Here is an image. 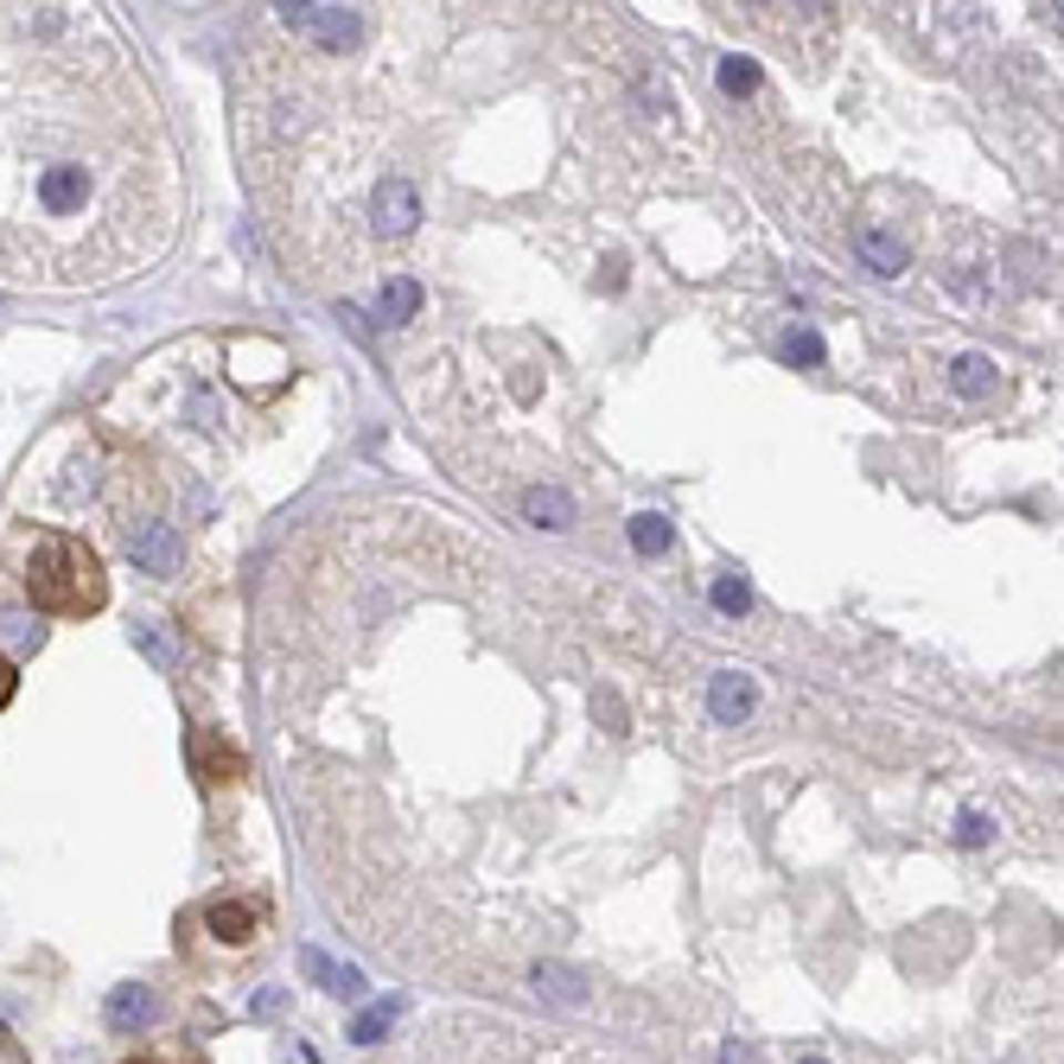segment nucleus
<instances>
[{"instance_id": "obj_1", "label": "nucleus", "mask_w": 1064, "mask_h": 1064, "mask_svg": "<svg viewBox=\"0 0 1064 1064\" xmlns=\"http://www.w3.org/2000/svg\"><path fill=\"white\" fill-rule=\"evenodd\" d=\"M25 600L51 618H90V612L109 606V574L90 542L76 535H45L32 549V567H25Z\"/></svg>"}, {"instance_id": "obj_2", "label": "nucleus", "mask_w": 1064, "mask_h": 1064, "mask_svg": "<svg viewBox=\"0 0 1064 1064\" xmlns=\"http://www.w3.org/2000/svg\"><path fill=\"white\" fill-rule=\"evenodd\" d=\"M192 771H198L204 790H217V785H236V778L249 771V759H243L236 739H224L217 727H192Z\"/></svg>"}, {"instance_id": "obj_3", "label": "nucleus", "mask_w": 1064, "mask_h": 1064, "mask_svg": "<svg viewBox=\"0 0 1064 1064\" xmlns=\"http://www.w3.org/2000/svg\"><path fill=\"white\" fill-rule=\"evenodd\" d=\"M83 198H90V173H83L76 160H58V166H45V173H39V204H45L51 217H71V211H83Z\"/></svg>"}, {"instance_id": "obj_4", "label": "nucleus", "mask_w": 1064, "mask_h": 1064, "mask_svg": "<svg viewBox=\"0 0 1064 1064\" xmlns=\"http://www.w3.org/2000/svg\"><path fill=\"white\" fill-rule=\"evenodd\" d=\"M370 211H377V229H382V236H408V229H415V217H421V192H415L408 178H382Z\"/></svg>"}, {"instance_id": "obj_5", "label": "nucleus", "mask_w": 1064, "mask_h": 1064, "mask_svg": "<svg viewBox=\"0 0 1064 1064\" xmlns=\"http://www.w3.org/2000/svg\"><path fill=\"white\" fill-rule=\"evenodd\" d=\"M204 918H211V938L217 943H249L255 924L268 918V906H262V899H217Z\"/></svg>"}, {"instance_id": "obj_6", "label": "nucleus", "mask_w": 1064, "mask_h": 1064, "mask_svg": "<svg viewBox=\"0 0 1064 1064\" xmlns=\"http://www.w3.org/2000/svg\"><path fill=\"white\" fill-rule=\"evenodd\" d=\"M127 555H134V567H147V574H178V535H173V523H147L141 535H127Z\"/></svg>"}, {"instance_id": "obj_7", "label": "nucleus", "mask_w": 1064, "mask_h": 1064, "mask_svg": "<svg viewBox=\"0 0 1064 1064\" xmlns=\"http://www.w3.org/2000/svg\"><path fill=\"white\" fill-rule=\"evenodd\" d=\"M294 25H306V32H319L326 45H357V13L351 7H280Z\"/></svg>"}, {"instance_id": "obj_8", "label": "nucleus", "mask_w": 1064, "mask_h": 1064, "mask_svg": "<svg viewBox=\"0 0 1064 1064\" xmlns=\"http://www.w3.org/2000/svg\"><path fill=\"white\" fill-rule=\"evenodd\" d=\"M708 708H714V720H720V727H739V720L753 714V683H746L739 669H720V676H714V688H708Z\"/></svg>"}, {"instance_id": "obj_9", "label": "nucleus", "mask_w": 1064, "mask_h": 1064, "mask_svg": "<svg viewBox=\"0 0 1064 1064\" xmlns=\"http://www.w3.org/2000/svg\"><path fill=\"white\" fill-rule=\"evenodd\" d=\"M147 1014H153V994L141 989V982H122V989L109 994V1026H115V1033L147 1026Z\"/></svg>"}, {"instance_id": "obj_10", "label": "nucleus", "mask_w": 1064, "mask_h": 1064, "mask_svg": "<svg viewBox=\"0 0 1064 1064\" xmlns=\"http://www.w3.org/2000/svg\"><path fill=\"white\" fill-rule=\"evenodd\" d=\"M855 249H861V262L873 275H899V268H906V249H899V236H887V229H855Z\"/></svg>"}, {"instance_id": "obj_11", "label": "nucleus", "mask_w": 1064, "mask_h": 1064, "mask_svg": "<svg viewBox=\"0 0 1064 1064\" xmlns=\"http://www.w3.org/2000/svg\"><path fill=\"white\" fill-rule=\"evenodd\" d=\"M523 510H530V523H542V530H567V523H574V498L555 491V484H535L530 498H523Z\"/></svg>"}, {"instance_id": "obj_12", "label": "nucleus", "mask_w": 1064, "mask_h": 1064, "mask_svg": "<svg viewBox=\"0 0 1064 1064\" xmlns=\"http://www.w3.org/2000/svg\"><path fill=\"white\" fill-rule=\"evenodd\" d=\"M306 975H319V989H331V994H357V989H364V975H357L351 963H326L319 950H306Z\"/></svg>"}, {"instance_id": "obj_13", "label": "nucleus", "mask_w": 1064, "mask_h": 1064, "mask_svg": "<svg viewBox=\"0 0 1064 1064\" xmlns=\"http://www.w3.org/2000/svg\"><path fill=\"white\" fill-rule=\"evenodd\" d=\"M535 989L549 994V1001H561V1007H581V975L561 963H542L535 969Z\"/></svg>"}, {"instance_id": "obj_14", "label": "nucleus", "mask_w": 1064, "mask_h": 1064, "mask_svg": "<svg viewBox=\"0 0 1064 1064\" xmlns=\"http://www.w3.org/2000/svg\"><path fill=\"white\" fill-rule=\"evenodd\" d=\"M415 306H421V287L408 275L382 280V319H415Z\"/></svg>"}, {"instance_id": "obj_15", "label": "nucleus", "mask_w": 1064, "mask_h": 1064, "mask_svg": "<svg viewBox=\"0 0 1064 1064\" xmlns=\"http://www.w3.org/2000/svg\"><path fill=\"white\" fill-rule=\"evenodd\" d=\"M389 1026H396V1001H377V1007H364V1014L351 1020V1040L357 1045H377Z\"/></svg>"}, {"instance_id": "obj_16", "label": "nucleus", "mask_w": 1064, "mask_h": 1064, "mask_svg": "<svg viewBox=\"0 0 1064 1064\" xmlns=\"http://www.w3.org/2000/svg\"><path fill=\"white\" fill-rule=\"evenodd\" d=\"M778 357H785V364H822V338H816L810 326H790L785 338H778Z\"/></svg>"}, {"instance_id": "obj_17", "label": "nucleus", "mask_w": 1064, "mask_h": 1064, "mask_svg": "<svg viewBox=\"0 0 1064 1064\" xmlns=\"http://www.w3.org/2000/svg\"><path fill=\"white\" fill-rule=\"evenodd\" d=\"M950 382H956V389H963V396H989V357H956V364H950Z\"/></svg>"}, {"instance_id": "obj_18", "label": "nucleus", "mask_w": 1064, "mask_h": 1064, "mask_svg": "<svg viewBox=\"0 0 1064 1064\" xmlns=\"http://www.w3.org/2000/svg\"><path fill=\"white\" fill-rule=\"evenodd\" d=\"M632 542L644 555H663V549H669V523H663L657 510H644V516H632Z\"/></svg>"}, {"instance_id": "obj_19", "label": "nucleus", "mask_w": 1064, "mask_h": 1064, "mask_svg": "<svg viewBox=\"0 0 1064 1064\" xmlns=\"http://www.w3.org/2000/svg\"><path fill=\"white\" fill-rule=\"evenodd\" d=\"M720 90H727V96H753V90H759V64H746V58H720Z\"/></svg>"}, {"instance_id": "obj_20", "label": "nucleus", "mask_w": 1064, "mask_h": 1064, "mask_svg": "<svg viewBox=\"0 0 1064 1064\" xmlns=\"http://www.w3.org/2000/svg\"><path fill=\"white\" fill-rule=\"evenodd\" d=\"M714 606L720 612H753V586L739 581V574H720V581H714Z\"/></svg>"}, {"instance_id": "obj_21", "label": "nucleus", "mask_w": 1064, "mask_h": 1064, "mask_svg": "<svg viewBox=\"0 0 1064 1064\" xmlns=\"http://www.w3.org/2000/svg\"><path fill=\"white\" fill-rule=\"evenodd\" d=\"M134 637H141V651H147V657L153 663H160V669H173V644H166V637H160V632H153V625H134Z\"/></svg>"}, {"instance_id": "obj_22", "label": "nucleus", "mask_w": 1064, "mask_h": 1064, "mask_svg": "<svg viewBox=\"0 0 1064 1064\" xmlns=\"http://www.w3.org/2000/svg\"><path fill=\"white\" fill-rule=\"evenodd\" d=\"M956 836H963V848H982V841L994 836V822H989V816H963V829H956Z\"/></svg>"}, {"instance_id": "obj_23", "label": "nucleus", "mask_w": 1064, "mask_h": 1064, "mask_svg": "<svg viewBox=\"0 0 1064 1064\" xmlns=\"http://www.w3.org/2000/svg\"><path fill=\"white\" fill-rule=\"evenodd\" d=\"M13 688H20V676H13V663L0 657V708H7V702H13Z\"/></svg>"}, {"instance_id": "obj_24", "label": "nucleus", "mask_w": 1064, "mask_h": 1064, "mask_svg": "<svg viewBox=\"0 0 1064 1064\" xmlns=\"http://www.w3.org/2000/svg\"><path fill=\"white\" fill-rule=\"evenodd\" d=\"M804 1064H829V1058H804Z\"/></svg>"}]
</instances>
